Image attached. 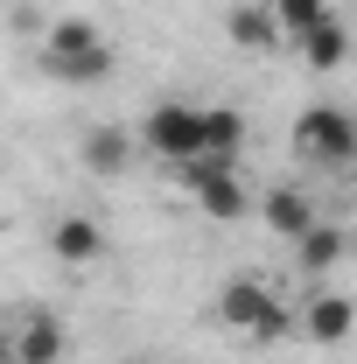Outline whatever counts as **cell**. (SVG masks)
I'll list each match as a JSON object with an SVG mask.
<instances>
[{"instance_id":"obj_1","label":"cell","mask_w":357,"mask_h":364,"mask_svg":"<svg viewBox=\"0 0 357 364\" xmlns=\"http://www.w3.org/2000/svg\"><path fill=\"white\" fill-rule=\"evenodd\" d=\"M218 322L245 329L260 350H267V343H280V336L294 329V316L280 309V294H273L267 280H252V273H238V280H224V287H218Z\"/></svg>"},{"instance_id":"obj_2","label":"cell","mask_w":357,"mask_h":364,"mask_svg":"<svg viewBox=\"0 0 357 364\" xmlns=\"http://www.w3.org/2000/svg\"><path fill=\"white\" fill-rule=\"evenodd\" d=\"M294 161H309V168H351L357 161V119L343 105H309L294 119Z\"/></svg>"},{"instance_id":"obj_3","label":"cell","mask_w":357,"mask_h":364,"mask_svg":"<svg viewBox=\"0 0 357 364\" xmlns=\"http://www.w3.org/2000/svg\"><path fill=\"white\" fill-rule=\"evenodd\" d=\"M182 189H189V196H196V210H203V218H218V225H231V218H245V210H252V189L238 182L231 154H189V161H182Z\"/></svg>"},{"instance_id":"obj_4","label":"cell","mask_w":357,"mask_h":364,"mask_svg":"<svg viewBox=\"0 0 357 364\" xmlns=\"http://www.w3.org/2000/svg\"><path fill=\"white\" fill-rule=\"evenodd\" d=\"M140 140H147V154H161V161H176V168H182L189 154H203V105H176V98L147 105Z\"/></svg>"},{"instance_id":"obj_5","label":"cell","mask_w":357,"mask_h":364,"mask_svg":"<svg viewBox=\"0 0 357 364\" xmlns=\"http://www.w3.org/2000/svg\"><path fill=\"white\" fill-rule=\"evenodd\" d=\"M302 336H309L315 350L351 343V336H357V301H351V294H309V309H302Z\"/></svg>"},{"instance_id":"obj_6","label":"cell","mask_w":357,"mask_h":364,"mask_svg":"<svg viewBox=\"0 0 357 364\" xmlns=\"http://www.w3.org/2000/svg\"><path fill=\"white\" fill-rule=\"evenodd\" d=\"M49 252H56L63 267H98V259H105V225L85 218V210H70V218L49 225Z\"/></svg>"},{"instance_id":"obj_7","label":"cell","mask_w":357,"mask_h":364,"mask_svg":"<svg viewBox=\"0 0 357 364\" xmlns=\"http://www.w3.org/2000/svg\"><path fill=\"white\" fill-rule=\"evenodd\" d=\"M260 218H267L273 238H309L322 218H315V203L302 196V182H273L267 196H260Z\"/></svg>"},{"instance_id":"obj_8","label":"cell","mask_w":357,"mask_h":364,"mask_svg":"<svg viewBox=\"0 0 357 364\" xmlns=\"http://www.w3.org/2000/svg\"><path fill=\"white\" fill-rule=\"evenodd\" d=\"M7 358H14V364H63V322L36 309V316L7 336Z\"/></svg>"},{"instance_id":"obj_9","label":"cell","mask_w":357,"mask_h":364,"mask_svg":"<svg viewBox=\"0 0 357 364\" xmlns=\"http://www.w3.org/2000/svg\"><path fill=\"white\" fill-rule=\"evenodd\" d=\"M78 161H85L91 176H127V161H134V134L127 127H91L85 140H78Z\"/></svg>"},{"instance_id":"obj_10","label":"cell","mask_w":357,"mask_h":364,"mask_svg":"<svg viewBox=\"0 0 357 364\" xmlns=\"http://www.w3.org/2000/svg\"><path fill=\"white\" fill-rule=\"evenodd\" d=\"M224 36L238 49H273L280 43V21H273V7H260V0H238V7H224Z\"/></svg>"},{"instance_id":"obj_11","label":"cell","mask_w":357,"mask_h":364,"mask_svg":"<svg viewBox=\"0 0 357 364\" xmlns=\"http://www.w3.org/2000/svg\"><path fill=\"white\" fill-rule=\"evenodd\" d=\"M91 49H105V36L91 28L85 14H63V21H49V28H43V43H36V63H43V56H91Z\"/></svg>"},{"instance_id":"obj_12","label":"cell","mask_w":357,"mask_h":364,"mask_svg":"<svg viewBox=\"0 0 357 364\" xmlns=\"http://www.w3.org/2000/svg\"><path fill=\"white\" fill-rule=\"evenodd\" d=\"M36 70L56 77V85H98V77H112V43L91 49V56H43Z\"/></svg>"},{"instance_id":"obj_13","label":"cell","mask_w":357,"mask_h":364,"mask_svg":"<svg viewBox=\"0 0 357 364\" xmlns=\"http://www.w3.org/2000/svg\"><path fill=\"white\" fill-rule=\"evenodd\" d=\"M245 147V112L238 105H203V154H231Z\"/></svg>"},{"instance_id":"obj_14","label":"cell","mask_w":357,"mask_h":364,"mask_svg":"<svg viewBox=\"0 0 357 364\" xmlns=\"http://www.w3.org/2000/svg\"><path fill=\"white\" fill-rule=\"evenodd\" d=\"M336 259H343V231H336V225H315L309 238H294V267L309 273V280H322Z\"/></svg>"},{"instance_id":"obj_15","label":"cell","mask_w":357,"mask_h":364,"mask_svg":"<svg viewBox=\"0 0 357 364\" xmlns=\"http://www.w3.org/2000/svg\"><path fill=\"white\" fill-rule=\"evenodd\" d=\"M343 56H351V36H343V21H322L302 36V63L309 70H343Z\"/></svg>"},{"instance_id":"obj_16","label":"cell","mask_w":357,"mask_h":364,"mask_svg":"<svg viewBox=\"0 0 357 364\" xmlns=\"http://www.w3.org/2000/svg\"><path fill=\"white\" fill-rule=\"evenodd\" d=\"M267 7H273V21H280V36H294V43H302L309 28H322V21H336L329 0H267Z\"/></svg>"},{"instance_id":"obj_17","label":"cell","mask_w":357,"mask_h":364,"mask_svg":"<svg viewBox=\"0 0 357 364\" xmlns=\"http://www.w3.org/2000/svg\"><path fill=\"white\" fill-rule=\"evenodd\" d=\"M0 364H7V336H0Z\"/></svg>"}]
</instances>
